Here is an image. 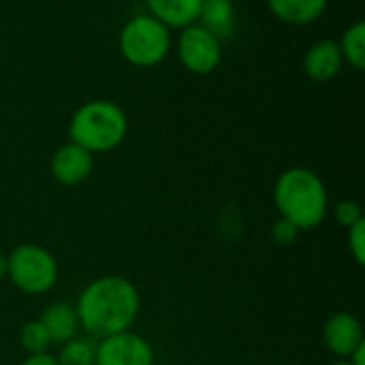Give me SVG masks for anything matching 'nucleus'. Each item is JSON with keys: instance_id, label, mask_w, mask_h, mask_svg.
<instances>
[{"instance_id": "obj_22", "label": "nucleus", "mask_w": 365, "mask_h": 365, "mask_svg": "<svg viewBox=\"0 0 365 365\" xmlns=\"http://www.w3.org/2000/svg\"><path fill=\"white\" fill-rule=\"evenodd\" d=\"M6 272H9V259L4 252H0V282L6 278Z\"/></svg>"}, {"instance_id": "obj_7", "label": "nucleus", "mask_w": 365, "mask_h": 365, "mask_svg": "<svg viewBox=\"0 0 365 365\" xmlns=\"http://www.w3.org/2000/svg\"><path fill=\"white\" fill-rule=\"evenodd\" d=\"M94 365H154V349L143 336L128 329L96 340Z\"/></svg>"}, {"instance_id": "obj_13", "label": "nucleus", "mask_w": 365, "mask_h": 365, "mask_svg": "<svg viewBox=\"0 0 365 365\" xmlns=\"http://www.w3.org/2000/svg\"><path fill=\"white\" fill-rule=\"evenodd\" d=\"M197 24L212 32L216 38H227L235 30V4L233 0H203Z\"/></svg>"}, {"instance_id": "obj_19", "label": "nucleus", "mask_w": 365, "mask_h": 365, "mask_svg": "<svg viewBox=\"0 0 365 365\" xmlns=\"http://www.w3.org/2000/svg\"><path fill=\"white\" fill-rule=\"evenodd\" d=\"M349 235H346V244H349V252L353 257V261L357 265H364L365 263V218L355 222L353 227L346 229Z\"/></svg>"}, {"instance_id": "obj_15", "label": "nucleus", "mask_w": 365, "mask_h": 365, "mask_svg": "<svg viewBox=\"0 0 365 365\" xmlns=\"http://www.w3.org/2000/svg\"><path fill=\"white\" fill-rule=\"evenodd\" d=\"M96 359V340L90 336H75L60 344L56 361L58 365H94Z\"/></svg>"}, {"instance_id": "obj_18", "label": "nucleus", "mask_w": 365, "mask_h": 365, "mask_svg": "<svg viewBox=\"0 0 365 365\" xmlns=\"http://www.w3.org/2000/svg\"><path fill=\"white\" fill-rule=\"evenodd\" d=\"M334 216H336L338 225H342L344 229H349V227H353L355 222L364 220V210H361V205H359L357 201H353V199H342V201L336 203Z\"/></svg>"}, {"instance_id": "obj_3", "label": "nucleus", "mask_w": 365, "mask_h": 365, "mask_svg": "<svg viewBox=\"0 0 365 365\" xmlns=\"http://www.w3.org/2000/svg\"><path fill=\"white\" fill-rule=\"evenodd\" d=\"M128 135L126 111L107 98H94L75 109L68 122V141L86 148L90 154H103L120 148Z\"/></svg>"}, {"instance_id": "obj_1", "label": "nucleus", "mask_w": 365, "mask_h": 365, "mask_svg": "<svg viewBox=\"0 0 365 365\" xmlns=\"http://www.w3.org/2000/svg\"><path fill=\"white\" fill-rule=\"evenodd\" d=\"M79 329L92 340L128 331L139 312V289L124 276H101L86 284L75 302Z\"/></svg>"}, {"instance_id": "obj_9", "label": "nucleus", "mask_w": 365, "mask_h": 365, "mask_svg": "<svg viewBox=\"0 0 365 365\" xmlns=\"http://www.w3.org/2000/svg\"><path fill=\"white\" fill-rule=\"evenodd\" d=\"M323 342L331 355L338 359H349L365 344L364 325L353 312H336L323 327Z\"/></svg>"}, {"instance_id": "obj_16", "label": "nucleus", "mask_w": 365, "mask_h": 365, "mask_svg": "<svg viewBox=\"0 0 365 365\" xmlns=\"http://www.w3.org/2000/svg\"><path fill=\"white\" fill-rule=\"evenodd\" d=\"M342 58L349 66H353L355 71H364L365 68V24L364 21H355L353 26H349L342 34V38L338 41Z\"/></svg>"}, {"instance_id": "obj_8", "label": "nucleus", "mask_w": 365, "mask_h": 365, "mask_svg": "<svg viewBox=\"0 0 365 365\" xmlns=\"http://www.w3.org/2000/svg\"><path fill=\"white\" fill-rule=\"evenodd\" d=\"M94 169V154H90L86 148L66 141L62 143L49 160V173L51 178L62 186H79L83 184Z\"/></svg>"}, {"instance_id": "obj_17", "label": "nucleus", "mask_w": 365, "mask_h": 365, "mask_svg": "<svg viewBox=\"0 0 365 365\" xmlns=\"http://www.w3.org/2000/svg\"><path fill=\"white\" fill-rule=\"evenodd\" d=\"M17 338H19V346L26 351V355L49 353V346H53L51 340H49V334L45 331V327L41 325L38 319L24 323Z\"/></svg>"}, {"instance_id": "obj_21", "label": "nucleus", "mask_w": 365, "mask_h": 365, "mask_svg": "<svg viewBox=\"0 0 365 365\" xmlns=\"http://www.w3.org/2000/svg\"><path fill=\"white\" fill-rule=\"evenodd\" d=\"M19 365H58L56 355L51 353H38V355H28Z\"/></svg>"}, {"instance_id": "obj_10", "label": "nucleus", "mask_w": 365, "mask_h": 365, "mask_svg": "<svg viewBox=\"0 0 365 365\" xmlns=\"http://www.w3.org/2000/svg\"><path fill=\"white\" fill-rule=\"evenodd\" d=\"M342 66H344V58H342L340 45L338 41H331V38L310 45L304 56V71L317 83L331 81L334 77H338Z\"/></svg>"}, {"instance_id": "obj_6", "label": "nucleus", "mask_w": 365, "mask_h": 365, "mask_svg": "<svg viewBox=\"0 0 365 365\" xmlns=\"http://www.w3.org/2000/svg\"><path fill=\"white\" fill-rule=\"evenodd\" d=\"M178 58L192 75H210L222 60V45L212 32L199 24L182 28L178 38Z\"/></svg>"}, {"instance_id": "obj_12", "label": "nucleus", "mask_w": 365, "mask_h": 365, "mask_svg": "<svg viewBox=\"0 0 365 365\" xmlns=\"http://www.w3.org/2000/svg\"><path fill=\"white\" fill-rule=\"evenodd\" d=\"M203 0H145L148 13L171 28H186L197 24Z\"/></svg>"}, {"instance_id": "obj_14", "label": "nucleus", "mask_w": 365, "mask_h": 365, "mask_svg": "<svg viewBox=\"0 0 365 365\" xmlns=\"http://www.w3.org/2000/svg\"><path fill=\"white\" fill-rule=\"evenodd\" d=\"M267 6L280 21L291 26H306L325 13L327 0H267Z\"/></svg>"}, {"instance_id": "obj_11", "label": "nucleus", "mask_w": 365, "mask_h": 365, "mask_svg": "<svg viewBox=\"0 0 365 365\" xmlns=\"http://www.w3.org/2000/svg\"><path fill=\"white\" fill-rule=\"evenodd\" d=\"M38 321L49 334L51 344H58V346L79 334V319L75 312V304L64 302V299H56L47 304L43 312L38 314Z\"/></svg>"}, {"instance_id": "obj_20", "label": "nucleus", "mask_w": 365, "mask_h": 365, "mask_svg": "<svg viewBox=\"0 0 365 365\" xmlns=\"http://www.w3.org/2000/svg\"><path fill=\"white\" fill-rule=\"evenodd\" d=\"M299 233L302 231L291 220H287V218H278L272 225V240L278 246H291V244H295L297 237H299Z\"/></svg>"}, {"instance_id": "obj_23", "label": "nucleus", "mask_w": 365, "mask_h": 365, "mask_svg": "<svg viewBox=\"0 0 365 365\" xmlns=\"http://www.w3.org/2000/svg\"><path fill=\"white\" fill-rule=\"evenodd\" d=\"M331 365H353V364H351L349 359H336Z\"/></svg>"}, {"instance_id": "obj_5", "label": "nucleus", "mask_w": 365, "mask_h": 365, "mask_svg": "<svg viewBox=\"0 0 365 365\" xmlns=\"http://www.w3.org/2000/svg\"><path fill=\"white\" fill-rule=\"evenodd\" d=\"M6 278L24 295L49 293L60 276L56 257L38 244H19L9 255Z\"/></svg>"}, {"instance_id": "obj_4", "label": "nucleus", "mask_w": 365, "mask_h": 365, "mask_svg": "<svg viewBox=\"0 0 365 365\" xmlns=\"http://www.w3.org/2000/svg\"><path fill=\"white\" fill-rule=\"evenodd\" d=\"M171 43H173L171 30L150 13L130 17L122 26L118 36V47L122 58L128 64L141 68L160 64L169 56Z\"/></svg>"}, {"instance_id": "obj_2", "label": "nucleus", "mask_w": 365, "mask_h": 365, "mask_svg": "<svg viewBox=\"0 0 365 365\" xmlns=\"http://www.w3.org/2000/svg\"><path fill=\"white\" fill-rule=\"evenodd\" d=\"M274 203L280 218L291 220L299 231L321 227L329 212L327 186L321 175L308 167H291L278 175Z\"/></svg>"}]
</instances>
